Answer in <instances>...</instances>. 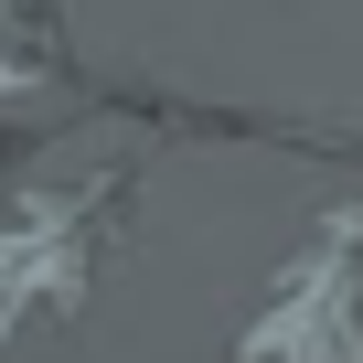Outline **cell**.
<instances>
[{"label": "cell", "instance_id": "obj_3", "mask_svg": "<svg viewBox=\"0 0 363 363\" xmlns=\"http://www.w3.org/2000/svg\"><path fill=\"white\" fill-rule=\"evenodd\" d=\"M65 86V22L54 0H0V107Z\"/></svg>", "mask_w": 363, "mask_h": 363}, {"label": "cell", "instance_id": "obj_2", "mask_svg": "<svg viewBox=\"0 0 363 363\" xmlns=\"http://www.w3.org/2000/svg\"><path fill=\"white\" fill-rule=\"evenodd\" d=\"M235 363H363V203H331L310 225L267 310L235 331Z\"/></svg>", "mask_w": 363, "mask_h": 363}, {"label": "cell", "instance_id": "obj_1", "mask_svg": "<svg viewBox=\"0 0 363 363\" xmlns=\"http://www.w3.org/2000/svg\"><path fill=\"white\" fill-rule=\"evenodd\" d=\"M139 160L107 150L86 171H33L11 182V203H0V363L22 352V331H65L86 310V289L107 278L118 257V203H128Z\"/></svg>", "mask_w": 363, "mask_h": 363}]
</instances>
